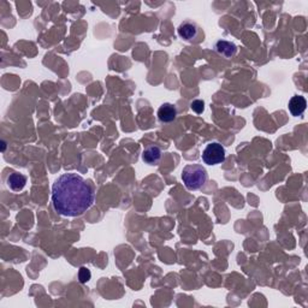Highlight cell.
<instances>
[{
  "instance_id": "1",
  "label": "cell",
  "mask_w": 308,
  "mask_h": 308,
  "mask_svg": "<svg viewBox=\"0 0 308 308\" xmlns=\"http://www.w3.org/2000/svg\"><path fill=\"white\" fill-rule=\"evenodd\" d=\"M93 188L77 173H64L52 185V202L56 212L64 217L83 215L94 204Z\"/></svg>"
},
{
  "instance_id": "2",
  "label": "cell",
  "mask_w": 308,
  "mask_h": 308,
  "mask_svg": "<svg viewBox=\"0 0 308 308\" xmlns=\"http://www.w3.org/2000/svg\"><path fill=\"white\" fill-rule=\"evenodd\" d=\"M182 179L187 189L198 190L206 183L207 171L201 165H187L182 171Z\"/></svg>"
},
{
  "instance_id": "3",
  "label": "cell",
  "mask_w": 308,
  "mask_h": 308,
  "mask_svg": "<svg viewBox=\"0 0 308 308\" xmlns=\"http://www.w3.org/2000/svg\"><path fill=\"white\" fill-rule=\"evenodd\" d=\"M178 35L179 38L183 39L184 41L192 42V44H198L201 40H204V34L201 33V29L199 25L194 23L192 21H184L179 24L178 27Z\"/></svg>"
},
{
  "instance_id": "4",
  "label": "cell",
  "mask_w": 308,
  "mask_h": 308,
  "mask_svg": "<svg viewBox=\"0 0 308 308\" xmlns=\"http://www.w3.org/2000/svg\"><path fill=\"white\" fill-rule=\"evenodd\" d=\"M202 160L207 165L222 164L225 161V148L218 142H211L202 152Z\"/></svg>"
},
{
  "instance_id": "5",
  "label": "cell",
  "mask_w": 308,
  "mask_h": 308,
  "mask_svg": "<svg viewBox=\"0 0 308 308\" xmlns=\"http://www.w3.org/2000/svg\"><path fill=\"white\" fill-rule=\"evenodd\" d=\"M176 116H177V108L173 104L165 102L159 107L158 118L162 123H170V122L175 121Z\"/></svg>"
},
{
  "instance_id": "6",
  "label": "cell",
  "mask_w": 308,
  "mask_h": 308,
  "mask_svg": "<svg viewBox=\"0 0 308 308\" xmlns=\"http://www.w3.org/2000/svg\"><path fill=\"white\" fill-rule=\"evenodd\" d=\"M288 106H289V111L293 116L299 117L302 116V113L306 111L307 101L304 96L294 95L289 100V105H288Z\"/></svg>"
},
{
  "instance_id": "7",
  "label": "cell",
  "mask_w": 308,
  "mask_h": 308,
  "mask_svg": "<svg viewBox=\"0 0 308 308\" xmlns=\"http://www.w3.org/2000/svg\"><path fill=\"white\" fill-rule=\"evenodd\" d=\"M142 159L148 165H155L161 159V150L158 146H150L142 153Z\"/></svg>"
},
{
  "instance_id": "8",
  "label": "cell",
  "mask_w": 308,
  "mask_h": 308,
  "mask_svg": "<svg viewBox=\"0 0 308 308\" xmlns=\"http://www.w3.org/2000/svg\"><path fill=\"white\" fill-rule=\"evenodd\" d=\"M216 51L222 56H224L225 58H232L236 54L237 47L235 44L230 41H225V40H218L216 44Z\"/></svg>"
},
{
  "instance_id": "9",
  "label": "cell",
  "mask_w": 308,
  "mask_h": 308,
  "mask_svg": "<svg viewBox=\"0 0 308 308\" xmlns=\"http://www.w3.org/2000/svg\"><path fill=\"white\" fill-rule=\"evenodd\" d=\"M25 183H27V177L22 173L18 172H12L8 175L7 177V185L15 192H19L25 187Z\"/></svg>"
},
{
  "instance_id": "10",
  "label": "cell",
  "mask_w": 308,
  "mask_h": 308,
  "mask_svg": "<svg viewBox=\"0 0 308 308\" xmlns=\"http://www.w3.org/2000/svg\"><path fill=\"white\" fill-rule=\"evenodd\" d=\"M90 277H92V273L90 271L87 269V267H81L78 271V279L81 283H87L89 281Z\"/></svg>"
},
{
  "instance_id": "11",
  "label": "cell",
  "mask_w": 308,
  "mask_h": 308,
  "mask_svg": "<svg viewBox=\"0 0 308 308\" xmlns=\"http://www.w3.org/2000/svg\"><path fill=\"white\" fill-rule=\"evenodd\" d=\"M190 107H192V110L194 111V112L200 115V113L204 112V110H205V102L202 100H194L192 104H190Z\"/></svg>"
}]
</instances>
